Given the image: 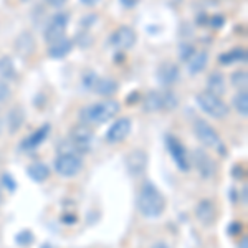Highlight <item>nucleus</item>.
<instances>
[{
  "mask_svg": "<svg viewBox=\"0 0 248 248\" xmlns=\"http://www.w3.org/2000/svg\"><path fill=\"white\" fill-rule=\"evenodd\" d=\"M138 209L147 218L159 217L166 210V199L154 184L146 182L141 187L138 195Z\"/></svg>",
  "mask_w": 248,
  "mask_h": 248,
  "instance_id": "obj_1",
  "label": "nucleus"
},
{
  "mask_svg": "<svg viewBox=\"0 0 248 248\" xmlns=\"http://www.w3.org/2000/svg\"><path fill=\"white\" fill-rule=\"evenodd\" d=\"M119 113V103L114 99H105V101L94 103L83 108L79 113V119L83 124H103L113 119Z\"/></svg>",
  "mask_w": 248,
  "mask_h": 248,
  "instance_id": "obj_2",
  "label": "nucleus"
},
{
  "mask_svg": "<svg viewBox=\"0 0 248 248\" xmlns=\"http://www.w3.org/2000/svg\"><path fill=\"white\" fill-rule=\"evenodd\" d=\"M179 106V98L170 90H154L146 94L142 108L146 113H159V111H172Z\"/></svg>",
  "mask_w": 248,
  "mask_h": 248,
  "instance_id": "obj_3",
  "label": "nucleus"
},
{
  "mask_svg": "<svg viewBox=\"0 0 248 248\" xmlns=\"http://www.w3.org/2000/svg\"><path fill=\"white\" fill-rule=\"evenodd\" d=\"M195 99H197V105L201 106V109L203 111V113L209 114L210 118H214V119H223V118H227L230 113L229 105H227L220 96L212 94V93H209V91H202V93H199L197 96H195Z\"/></svg>",
  "mask_w": 248,
  "mask_h": 248,
  "instance_id": "obj_4",
  "label": "nucleus"
},
{
  "mask_svg": "<svg viewBox=\"0 0 248 248\" xmlns=\"http://www.w3.org/2000/svg\"><path fill=\"white\" fill-rule=\"evenodd\" d=\"M194 133H195L197 139L203 144V146H207V147H210V149L217 151V153L222 154V155L227 154L225 144L222 142V139H220L218 133L214 129V127L210 126L209 123L202 121V119L195 121V124H194Z\"/></svg>",
  "mask_w": 248,
  "mask_h": 248,
  "instance_id": "obj_5",
  "label": "nucleus"
},
{
  "mask_svg": "<svg viewBox=\"0 0 248 248\" xmlns=\"http://www.w3.org/2000/svg\"><path fill=\"white\" fill-rule=\"evenodd\" d=\"M83 169V161L77 153H63L55 159V170L62 177H75Z\"/></svg>",
  "mask_w": 248,
  "mask_h": 248,
  "instance_id": "obj_6",
  "label": "nucleus"
},
{
  "mask_svg": "<svg viewBox=\"0 0 248 248\" xmlns=\"http://www.w3.org/2000/svg\"><path fill=\"white\" fill-rule=\"evenodd\" d=\"M68 22H70V15L66 12H60V14L53 15L48 22L45 31H43V37H45L46 43H53L57 40L65 37V31L68 27Z\"/></svg>",
  "mask_w": 248,
  "mask_h": 248,
  "instance_id": "obj_7",
  "label": "nucleus"
},
{
  "mask_svg": "<svg viewBox=\"0 0 248 248\" xmlns=\"http://www.w3.org/2000/svg\"><path fill=\"white\" fill-rule=\"evenodd\" d=\"M93 131L88 127V124H79L73 127L70 134V142L77 153H88L93 147Z\"/></svg>",
  "mask_w": 248,
  "mask_h": 248,
  "instance_id": "obj_8",
  "label": "nucleus"
},
{
  "mask_svg": "<svg viewBox=\"0 0 248 248\" xmlns=\"http://www.w3.org/2000/svg\"><path fill=\"white\" fill-rule=\"evenodd\" d=\"M166 146L169 149V153L174 159L175 166L179 167L182 172L190 169V161H189V154H187V149L184 147V144L179 141L174 136H167L166 138Z\"/></svg>",
  "mask_w": 248,
  "mask_h": 248,
  "instance_id": "obj_9",
  "label": "nucleus"
},
{
  "mask_svg": "<svg viewBox=\"0 0 248 248\" xmlns=\"http://www.w3.org/2000/svg\"><path fill=\"white\" fill-rule=\"evenodd\" d=\"M111 46L116 48V50H129L133 48L136 43V31L131 29V27H119V29L114 30V33L111 35L109 38Z\"/></svg>",
  "mask_w": 248,
  "mask_h": 248,
  "instance_id": "obj_10",
  "label": "nucleus"
},
{
  "mask_svg": "<svg viewBox=\"0 0 248 248\" xmlns=\"http://www.w3.org/2000/svg\"><path fill=\"white\" fill-rule=\"evenodd\" d=\"M147 167V154L142 149H134L126 155V169L133 177L144 174Z\"/></svg>",
  "mask_w": 248,
  "mask_h": 248,
  "instance_id": "obj_11",
  "label": "nucleus"
},
{
  "mask_svg": "<svg viewBox=\"0 0 248 248\" xmlns=\"http://www.w3.org/2000/svg\"><path fill=\"white\" fill-rule=\"evenodd\" d=\"M131 133V119L129 118H121L118 119L114 124H111V127L106 133V142L109 144H118L124 141Z\"/></svg>",
  "mask_w": 248,
  "mask_h": 248,
  "instance_id": "obj_12",
  "label": "nucleus"
},
{
  "mask_svg": "<svg viewBox=\"0 0 248 248\" xmlns=\"http://www.w3.org/2000/svg\"><path fill=\"white\" fill-rule=\"evenodd\" d=\"M194 164L197 167L199 174L203 179H210L215 174V162L212 161V157L205 151L202 149H195L194 151Z\"/></svg>",
  "mask_w": 248,
  "mask_h": 248,
  "instance_id": "obj_13",
  "label": "nucleus"
},
{
  "mask_svg": "<svg viewBox=\"0 0 248 248\" xmlns=\"http://www.w3.org/2000/svg\"><path fill=\"white\" fill-rule=\"evenodd\" d=\"M179 78H181V71H179V66L175 65V63L166 62L159 66L157 79H159V83H162L164 86L174 85L175 81H179Z\"/></svg>",
  "mask_w": 248,
  "mask_h": 248,
  "instance_id": "obj_14",
  "label": "nucleus"
},
{
  "mask_svg": "<svg viewBox=\"0 0 248 248\" xmlns=\"http://www.w3.org/2000/svg\"><path fill=\"white\" fill-rule=\"evenodd\" d=\"M73 50V42L70 38H60L57 42L50 43V48H48V57L53 60H62L65 58L68 53H71Z\"/></svg>",
  "mask_w": 248,
  "mask_h": 248,
  "instance_id": "obj_15",
  "label": "nucleus"
},
{
  "mask_svg": "<svg viewBox=\"0 0 248 248\" xmlns=\"http://www.w3.org/2000/svg\"><path fill=\"white\" fill-rule=\"evenodd\" d=\"M48 133H50V126H48V124H45V126H42V127H38L35 133H31L29 138L23 139L22 149H25V151L37 149L40 144L45 142V139L48 138Z\"/></svg>",
  "mask_w": 248,
  "mask_h": 248,
  "instance_id": "obj_16",
  "label": "nucleus"
},
{
  "mask_svg": "<svg viewBox=\"0 0 248 248\" xmlns=\"http://www.w3.org/2000/svg\"><path fill=\"white\" fill-rule=\"evenodd\" d=\"M93 91L99 96H114L116 91H118V81L109 77H98L93 85Z\"/></svg>",
  "mask_w": 248,
  "mask_h": 248,
  "instance_id": "obj_17",
  "label": "nucleus"
},
{
  "mask_svg": "<svg viewBox=\"0 0 248 248\" xmlns=\"http://www.w3.org/2000/svg\"><path fill=\"white\" fill-rule=\"evenodd\" d=\"M209 65V53L207 51H195L192 57L187 60V66H189L190 75H199Z\"/></svg>",
  "mask_w": 248,
  "mask_h": 248,
  "instance_id": "obj_18",
  "label": "nucleus"
},
{
  "mask_svg": "<svg viewBox=\"0 0 248 248\" xmlns=\"http://www.w3.org/2000/svg\"><path fill=\"white\" fill-rule=\"evenodd\" d=\"M207 91L215 96H222L227 91V81L225 77L218 71H214L209 78H207Z\"/></svg>",
  "mask_w": 248,
  "mask_h": 248,
  "instance_id": "obj_19",
  "label": "nucleus"
},
{
  "mask_svg": "<svg viewBox=\"0 0 248 248\" xmlns=\"http://www.w3.org/2000/svg\"><path fill=\"white\" fill-rule=\"evenodd\" d=\"M195 214H197V218L201 220L203 225H210L215 220V207L210 201H202L195 209Z\"/></svg>",
  "mask_w": 248,
  "mask_h": 248,
  "instance_id": "obj_20",
  "label": "nucleus"
},
{
  "mask_svg": "<svg viewBox=\"0 0 248 248\" xmlns=\"http://www.w3.org/2000/svg\"><path fill=\"white\" fill-rule=\"evenodd\" d=\"M15 50L18 51L22 57H29L35 51V40L30 33H22L20 37L15 40Z\"/></svg>",
  "mask_w": 248,
  "mask_h": 248,
  "instance_id": "obj_21",
  "label": "nucleus"
},
{
  "mask_svg": "<svg viewBox=\"0 0 248 248\" xmlns=\"http://www.w3.org/2000/svg\"><path fill=\"white\" fill-rule=\"evenodd\" d=\"M247 62V50L245 48H233V50L222 53L218 57V63L222 65H233V63Z\"/></svg>",
  "mask_w": 248,
  "mask_h": 248,
  "instance_id": "obj_22",
  "label": "nucleus"
},
{
  "mask_svg": "<svg viewBox=\"0 0 248 248\" xmlns=\"http://www.w3.org/2000/svg\"><path fill=\"white\" fill-rule=\"evenodd\" d=\"M0 78L5 81L17 79V68L10 57H0Z\"/></svg>",
  "mask_w": 248,
  "mask_h": 248,
  "instance_id": "obj_23",
  "label": "nucleus"
},
{
  "mask_svg": "<svg viewBox=\"0 0 248 248\" xmlns=\"http://www.w3.org/2000/svg\"><path fill=\"white\" fill-rule=\"evenodd\" d=\"M27 174L30 175L31 181H35V182H43V181H46V179L50 177V169H48L46 164H43V162H35V164H31L29 169H27Z\"/></svg>",
  "mask_w": 248,
  "mask_h": 248,
  "instance_id": "obj_24",
  "label": "nucleus"
},
{
  "mask_svg": "<svg viewBox=\"0 0 248 248\" xmlns=\"http://www.w3.org/2000/svg\"><path fill=\"white\" fill-rule=\"evenodd\" d=\"M23 119H25V114H23V111L20 109V108H14V109H12L10 113H9V119H7V123H9V127H10V133H15V131H18L20 127H22Z\"/></svg>",
  "mask_w": 248,
  "mask_h": 248,
  "instance_id": "obj_25",
  "label": "nucleus"
},
{
  "mask_svg": "<svg viewBox=\"0 0 248 248\" xmlns=\"http://www.w3.org/2000/svg\"><path fill=\"white\" fill-rule=\"evenodd\" d=\"M233 106H235V109H237L238 114H242V116L248 114V93H247V90H242L235 94Z\"/></svg>",
  "mask_w": 248,
  "mask_h": 248,
  "instance_id": "obj_26",
  "label": "nucleus"
},
{
  "mask_svg": "<svg viewBox=\"0 0 248 248\" xmlns=\"http://www.w3.org/2000/svg\"><path fill=\"white\" fill-rule=\"evenodd\" d=\"M230 83H232V86L240 88V90H245L247 85H248V75H247V71L245 70H238V71H235V73H232Z\"/></svg>",
  "mask_w": 248,
  "mask_h": 248,
  "instance_id": "obj_27",
  "label": "nucleus"
},
{
  "mask_svg": "<svg viewBox=\"0 0 248 248\" xmlns=\"http://www.w3.org/2000/svg\"><path fill=\"white\" fill-rule=\"evenodd\" d=\"M194 53H195L194 46L189 45V43H182L181 48H179V57H181L182 62H187Z\"/></svg>",
  "mask_w": 248,
  "mask_h": 248,
  "instance_id": "obj_28",
  "label": "nucleus"
},
{
  "mask_svg": "<svg viewBox=\"0 0 248 248\" xmlns=\"http://www.w3.org/2000/svg\"><path fill=\"white\" fill-rule=\"evenodd\" d=\"M10 96H12V90H10V86L7 85L5 79L0 78V103L9 101Z\"/></svg>",
  "mask_w": 248,
  "mask_h": 248,
  "instance_id": "obj_29",
  "label": "nucleus"
},
{
  "mask_svg": "<svg viewBox=\"0 0 248 248\" xmlns=\"http://www.w3.org/2000/svg\"><path fill=\"white\" fill-rule=\"evenodd\" d=\"M15 240H17L18 245L25 247V245H30V243H31V240H33V235H31L29 230H22L17 235V237H15Z\"/></svg>",
  "mask_w": 248,
  "mask_h": 248,
  "instance_id": "obj_30",
  "label": "nucleus"
},
{
  "mask_svg": "<svg viewBox=\"0 0 248 248\" xmlns=\"http://www.w3.org/2000/svg\"><path fill=\"white\" fill-rule=\"evenodd\" d=\"M2 186L5 187L9 192H14L15 189H17V182L14 181V177H12L10 174H3L2 175Z\"/></svg>",
  "mask_w": 248,
  "mask_h": 248,
  "instance_id": "obj_31",
  "label": "nucleus"
},
{
  "mask_svg": "<svg viewBox=\"0 0 248 248\" xmlns=\"http://www.w3.org/2000/svg\"><path fill=\"white\" fill-rule=\"evenodd\" d=\"M96 78H98V77H96L93 71H88L85 77H83V86H85L86 90H93V85H94Z\"/></svg>",
  "mask_w": 248,
  "mask_h": 248,
  "instance_id": "obj_32",
  "label": "nucleus"
},
{
  "mask_svg": "<svg viewBox=\"0 0 248 248\" xmlns=\"http://www.w3.org/2000/svg\"><path fill=\"white\" fill-rule=\"evenodd\" d=\"M50 7H53V9H62L63 5H66L68 0H45Z\"/></svg>",
  "mask_w": 248,
  "mask_h": 248,
  "instance_id": "obj_33",
  "label": "nucleus"
},
{
  "mask_svg": "<svg viewBox=\"0 0 248 248\" xmlns=\"http://www.w3.org/2000/svg\"><path fill=\"white\" fill-rule=\"evenodd\" d=\"M119 2H121L123 5L126 7V9H133V7L136 5V2H138V0H119Z\"/></svg>",
  "mask_w": 248,
  "mask_h": 248,
  "instance_id": "obj_34",
  "label": "nucleus"
},
{
  "mask_svg": "<svg viewBox=\"0 0 248 248\" xmlns=\"http://www.w3.org/2000/svg\"><path fill=\"white\" fill-rule=\"evenodd\" d=\"M99 2H101V0H81V3L86 7H94L96 3H99Z\"/></svg>",
  "mask_w": 248,
  "mask_h": 248,
  "instance_id": "obj_35",
  "label": "nucleus"
},
{
  "mask_svg": "<svg viewBox=\"0 0 248 248\" xmlns=\"http://www.w3.org/2000/svg\"><path fill=\"white\" fill-rule=\"evenodd\" d=\"M238 229H242V225H240V223H233V225L230 227V233H232V235L238 233Z\"/></svg>",
  "mask_w": 248,
  "mask_h": 248,
  "instance_id": "obj_36",
  "label": "nucleus"
},
{
  "mask_svg": "<svg viewBox=\"0 0 248 248\" xmlns=\"http://www.w3.org/2000/svg\"><path fill=\"white\" fill-rule=\"evenodd\" d=\"M151 248H170L169 245H167V243L166 242H155L154 243V245L153 247H151Z\"/></svg>",
  "mask_w": 248,
  "mask_h": 248,
  "instance_id": "obj_37",
  "label": "nucleus"
},
{
  "mask_svg": "<svg viewBox=\"0 0 248 248\" xmlns=\"http://www.w3.org/2000/svg\"><path fill=\"white\" fill-rule=\"evenodd\" d=\"M2 131H3V119H2V116H0V134H2Z\"/></svg>",
  "mask_w": 248,
  "mask_h": 248,
  "instance_id": "obj_38",
  "label": "nucleus"
},
{
  "mask_svg": "<svg viewBox=\"0 0 248 248\" xmlns=\"http://www.w3.org/2000/svg\"><path fill=\"white\" fill-rule=\"evenodd\" d=\"M240 248H247V238H243L242 245H240Z\"/></svg>",
  "mask_w": 248,
  "mask_h": 248,
  "instance_id": "obj_39",
  "label": "nucleus"
},
{
  "mask_svg": "<svg viewBox=\"0 0 248 248\" xmlns=\"http://www.w3.org/2000/svg\"><path fill=\"white\" fill-rule=\"evenodd\" d=\"M42 248H53V247H51V245H48V243H45V245H43Z\"/></svg>",
  "mask_w": 248,
  "mask_h": 248,
  "instance_id": "obj_40",
  "label": "nucleus"
},
{
  "mask_svg": "<svg viewBox=\"0 0 248 248\" xmlns=\"http://www.w3.org/2000/svg\"><path fill=\"white\" fill-rule=\"evenodd\" d=\"M0 205H2V192H0Z\"/></svg>",
  "mask_w": 248,
  "mask_h": 248,
  "instance_id": "obj_41",
  "label": "nucleus"
},
{
  "mask_svg": "<svg viewBox=\"0 0 248 248\" xmlns=\"http://www.w3.org/2000/svg\"><path fill=\"white\" fill-rule=\"evenodd\" d=\"M22 2H30V0H22Z\"/></svg>",
  "mask_w": 248,
  "mask_h": 248,
  "instance_id": "obj_42",
  "label": "nucleus"
}]
</instances>
